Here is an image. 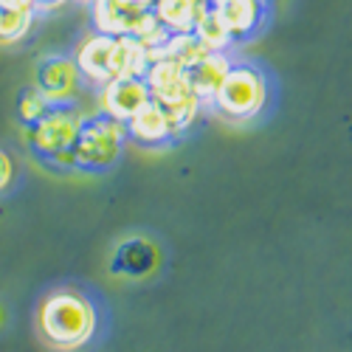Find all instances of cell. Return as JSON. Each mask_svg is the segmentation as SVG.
<instances>
[{"label":"cell","mask_w":352,"mask_h":352,"mask_svg":"<svg viewBox=\"0 0 352 352\" xmlns=\"http://www.w3.org/2000/svg\"><path fill=\"white\" fill-rule=\"evenodd\" d=\"M130 3H135V6H146V9H150V6L155 3V0H130Z\"/></svg>","instance_id":"obj_23"},{"label":"cell","mask_w":352,"mask_h":352,"mask_svg":"<svg viewBox=\"0 0 352 352\" xmlns=\"http://www.w3.org/2000/svg\"><path fill=\"white\" fill-rule=\"evenodd\" d=\"M124 127H127V138H133L141 146H161L169 138H175L166 113L155 102H150L141 113H135Z\"/></svg>","instance_id":"obj_13"},{"label":"cell","mask_w":352,"mask_h":352,"mask_svg":"<svg viewBox=\"0 0 352 352\" xmlns=\"http://www.w3.org/2000/svg\"><path fill=\"white\" fill-rule=\"evenodd\" d=\"M144 82L150 87V96L153 102H172L184 94H192L189 85H186V74H184V65L172 63V60H153L150 68L144 74Z\"/></svg>","instance_id":"obj_12"},{"label":"cell","mask_w":352,"mask_h":352,"mask_svg":"<svg viewBox=\"0 0 352 352\" xmlns=\"http://www.w3.org/2000/svg\"><path fill=\"white\" fill-rule=\"evenodd\" d=\"M153 102L144 76H122L99 87V113L127 124L135 113Z\"/></svg>","instance_id":"obj_8"},{"label":"cell","mask_w":352,"mask_h":352,"mask_svg":"<svg viewBox=\"0 0 352 352\" xmlns=\"http://www.w3.org/2000/svg\"><path fill=\"white\" fill-rule=\"evenodd\" d=\"M155 104L166 113V119H169V124H172V133L181 135L184 130H189V127L195 124L203 102H200L195 94H184V96L172 99V102H155Z\"/></svg>","instance_id":"obj_18"},{"label":"cell","mask_w":352,"mask_h":352,"mask_svg":"<svg viewBox=\"0 0 352 352\" xmlns=\"http://www.w3.org/2000/svg\"><path fill=\"white\" fill-rule=\"evenodd\" d=\"M71 56L82 82L96 87L122 76H144L153 63V51L135 37H107L99 32L85 34Z\"/></svg>","instance_id":"obj_1"},{"label":"cell","mask_w":352,"mask_h":352,"mask_svg":"<svg viewBox=\"0 0 352 352\" xmlns=\"http://www.w3.org/2000/svg\"><path fill=\"white\" fill-rule=\"evenodd\" d=\"M48 110H51V102L37 91L34 85L25 87V91H20V96H17V116H20V122H23L25 127L37 124Z\"/></svg>","instance_id":"obj_19"},{"label":"cell","mask_w":352,"mask_h":352,"mask_svg":"<svg viewBox=\"0 0 352 352\" xmlns=\"http://www.w3.org/2000/svg\"><path fill=\"white\" fill-rule=\"evenodd\" d=\"M209 6L217 12L234 43L254 37L265 20V0H209Z\"/></svg>","instance_id":"obj_10"},{"label":"cell","mask_w":352,"mask_h":352,"mask_svg":"<svg viewBox=\"0 0 352 352\" xmlns=\"http://www.w3.org/2000/svg\"><path fill=\"white\" fill-rule=\"evenodd\" d=\"M0 3H6V6H17V9H34L32 0H0Z\"/></svg>","instance_id":"obj_22"},{"label":"cell","mask_w":352,"mask_h":352,"mask_svg":"<svg viewBox=\"0 0 352 352\" xmlns=\"http://www.w3.org/2000/svg\"><path fill=\"white\" fill-rule=\"evenodd\" d=\"M37 12L34 9H17L0 3V45H17L23 43L34 28Z\"/></svg>","instance_id":"obj_15"},{"label":"cell","mask_w":352,"mask_h":352,"mask_svg":"<svg viewBox=\"0 0 352 352\" xmlns=\"http://www.w3.org/2000/svg\"><path fill=\"white\" fill-rule=\"evenodd\" d=\"M150 9L169 34H189L203 6H197L195 0H155Z\"/></svg>","instance_id":"obj_14"},{"label":"cell","mask_w":352,"mask_h":352,"mask_svg":"<svg viewBox=\"0 0 352 352\" xmlns=\"http://www.w3.org/2000/svg\"><path fill=\"white\" fill-rule=\"evenodd\" d=\"M206 54V48H203V43L189 32V34H169V40L153 54V60H172V63H178V65H192L197 63L200 56Z\"/></svg>","instance_id":"obj_17"},{"label":"cell","mask_w":352,"mask_h":352,"mask_svg":"<svg viewBox=\"0 0 352 352\" xmlns=\"http://www.w3.org/2000/svg\"><path fill=\"white\" fill-rule=\"evenodd\" d=\"M220 116L231 122H251L268 104V79L256 65L234 63L212 96Z\"/></svg>","instance_id":"obj_5"},{"label":"cell","mask_w":352,"mask_h":352,"mask_svg":"<svg viewBox=\"0 0 352 352\" xmlns=\"http://www.w3.org/2000/svg\"><path fill=\"white\" fill-rule=\"evenodd\" d=\"M32 3H34V12L43 14V12H56V9L68 6L71 0H32Z\"/></svg>","instance_id":"obj_21"},{"label":"cell","mask_w":352,"mask_h":352,"mask_svg":"<svg viewBox=\"0 0 352 352\" xmlns=\"http://www.w3.org/2000/svg\"><path fill=\"white\" fill-rule=\"evenodd\" d=\"M158 262H161V254L150 240L130 237L116 245L110 256V274L124 279H144L158 268Z\"/></svg>","instance_id":"obj_9"},{"label":"cell","mask_w":352,"mask_h":352,"mask_svg":"<svg viewBox=\"0 0 352 352\" xmlns=\"http://www.w3.org/2000/svg\"><path fill=\"white\" fill-rule=\"evenodd\" d=\"M85 116L71 104H51V110L32 127H25V141L43 161L71 169V150L79 135Z\"/></svg>","instance_id":"obj_6"},{"label":"cell","mask_w":352,"mask_h":352,"mask_svg":"<svg viewBox=\"0 0 352 352\" xmlns=\"http://www.w3.org/2000/svg\"><path fill=\"white\" fill-rule=\"evenodd\" d=\"M124 141H127V127L122 122L110 119L104 113L85 116L71 150V169L102 172L113 166L122 155Z\"/></svg>","instance_id":"obj_4"},{"label":"cell","mask_w":352,"mask_h":352,"mask_svg":"<svg viewBox=\"0 0 352 352\" xmlns=\"http://www.w3.org/2000/svg\"><path fill=\"white\" fill-rule=\"evenodd\" d=\"M12 181H14V161L9 158V153L0 150V192L9 189Z\"/></svg>","instance_id":"obj_20"},{"label":"cell","mask_w":352,"mask_h":352,"mask_svg":"<svg viewBox=\"0 0 352 352\" xmlns=\"http://www.w3.org/2000/svg\"><path fill=\"white\" fill-rule=\"evenodd\" d=\"M192 34L203 43V48H206V51H228V45L234 43L231 34H228V28L223 25V20L217 17V12L209 3L200 9Z\"/></svg>","instance_id":"obj_16"},{"label":"cell","mask_w":352,"mask_h":352,"mask_svg":"<svg viewBox=\"0 0 352 352\" xmlns=\"http://www.w3.org/2000/svg\"><path fill=\"white\" fill-rule=\"evenodd\" d=\"M91 6V25L94 32L107 37H135L153 54L169 40V32L155 20L153 9L135 6L130 0H94Z\"/></svg>","instance_id":"obj_3"},{"label":"cell","mask_w":352,"mask_h":352,"mask_svg":"<svg viewBox=\"0 0 352 352\" xmlns=\"http://www.w3.org/2000/svg\"><path fill=\"white\" fill-rule=\"evenodd\" d=\"M231 65H234V63H231V56H228L226 51H206L197 63H192V65L184 68L189 91H192L200 102H212L214 91L220 87V82H223V76L228 74Z\"/></svg>","instance_id":"obj_11"},{"label":"cell","mask_w":352,"mask_h":352,"mask_svg":"<svg viewBox=\"0 0 352 352\" xmlns=\"http://www.w3.org/2000/svg\"><path fill=\"white\" fill-rule=\"evenodd\" d=\"M34 87L51 104H71L79 96L82 74L68 54H48L34 65Z\"/></svg>","instance_id":"obj_7"},{"label":"cell","mask_w":352,"mask_h":352,"mask_svg":"<svg viewBox=\"0 0 352 352\" xmlns=\"http://www.w3.org/2000/svg\"><path fill=\"white\" fill-rule=\"evenodd\" d=\"M195 3H197V6H206V3H209V0H195Z\"/></svg>","instance_id":"obj_24"},{"label":"cell","mask_w":352,"mask_h":352,"mask_svg":"<svg viewBox=\"0 0 352 352\" xmlns=\"http://www.w3.org/2000/svg\"><path fill=\"white\" fill-rule=\"evenodd\" d=\"M82 3H94V0H82Z\"/></svg>","instance_id":"obj_26"},{"label":"cell","mask_w":352,"mask_h":352,"mask_svg":"<svg viewBox=\"0 0 352 352\" xmlns=\"http://www.w3.org/2000/svg\"><path fill=\"white\" fill-rule=\"evenodd\" d=\"M37 330L56 352H76L96 336V307L74 287L51 290L37 307Z\"/></svg>","instance_id":"obj_2"},{"label":"cell","mask_w":352,"mask_h":352,"mask_svg":"<svg viewBox=\"0 0 352 352\" xmlns=\"http://www.w3.org/2000/svg\"><path fill=\"white\" fill-rule=\"evenodd\" d=\"M0 324H3V307H0Z\"/></svg>","instance_id":"obj_25"}]
</instances>
